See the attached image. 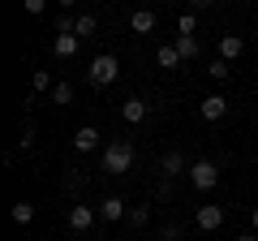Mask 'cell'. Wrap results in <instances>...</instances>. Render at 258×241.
I'll return each mask as SVG.
<instances>
[{
    "label": "cell",
    "mask_w": 258,
    "mask_h": 241,
    "mask_svg": "<svg viewBox=\"0 0 258 241\" xmlns=\"http://www.w3.org/2000/svg\"><path fill=\"white\" fill-rule=\"evenodd\" d=\"M13 224H30V220H35V203H26V198H22V203H13Z\"/></svg>",
    "instance_id": "16"
},
{
    "label": "cell",
    "mask_w": 258,
    "mask_h": 241,
    "mask_svg": "<svg viewBox=\"0 0 258 241\" xmlns=\"http://www.w3.org/2000/svg\"><path fill=\"white\" fill-rule=\"evenodd\" d=\"M95 147H99V130H95V125H82V130L74 134V151L86 155V151H95Z\"/></svg>",
    "instance_id": "12"
},
{
    "label": "cell",
    "mask_w": 258,
    "mask_h": 241,
    "mask_svg": "<svg viewBox=\"0 0 258 241\" xmlns=\"http://www.w3.org/2000/svg\"><path fill=\"white\" fill-rule=\"evenodd\" d=\"M125 220H129V228H142V224L151 220V207H129V215H125Z\"/></svg>",
    "instance_id": "18"
},
{
    "label": "cell",
    "mask_w": 258,
    "mask_h": 241,
    "mask_svg": "<svg viewBox=\"0 0 258 241\" xmlns=\"http://www.w3.org/2000/svg\"><path fill=\"white\" fill-rule=\"evenodd\" d=\"M147 116H151V103L147 99H125V103H120V120H125V125H142Z\"/></svg>",
    "instance_id": "5"
},
{
    "label": "cell",
    "mask_w": 258,
    "mask_h": 241,
    "mask_svg": "<svg viewBox=\"0 0 258 241\" xmlns=\"http://www.w3.org/2000/svg\"><path fill=\"white\" fill-rule=\"evenodd\" d=\"M95 215H99V207H91V203H74L69 207V228L74 232H86L95 224Z\"/></svg>",
    "instance_id": "4"
},
{
    "label": "cell",
    "mask_w": 258,
    "mask_h": 241,
    "mask_svg": "<svg viewBox=\"0 0 258 241\" xmlns=\"http://www.w3.org/2000/svg\"><path fill=\"white\" fill-rule=\"evenodd\" d=\"M155 61H159V65H164V69L181 65V52H176V43H164V47H159V52H155Z\"/></svg>",
    "instance_id": "14"
},
{
    "label": "cell",
    "mask_w": 258,
    "mask_h": 241,
    "mask_svg": "<svg viewBox=\"0 0 258 241\" xmlns=\"http://www.w3.org/2000/svg\"><path fill=\"white\" fill-rule=\"evenodd\" d=\"M129 164H134V142H129V138L108 142V151H103V172L125 176V172H129Z\"/></svg>",
    "instance_id": "1"
},
{
    "label": "cell",
    "mask_w": 258,
    "mask_h": 241,
    "mask_svg": "<svg viewBox=\"0 0 258 241\" xmlns=\"http://www.w3.org/2000/svg\"><path fill=\"white\" fill-rule=\"evenodd\" d=\"M176 52H181V61H194V56H198V39L194 35H176Z\"/></svg>",
    "instance_id": "15"
},
{
    "label": "cell",
    "mask_w": 258,
    "mask_h": 241,
    "mask_svg": "<svg viewBox=\"0 0 258 241\" xmlns=\"http://www.w3.org/2000/svg\"><path fill=\"white\" fill-rule=\"evenodd\" d=\"M207 74H211V78H215V82H224V78H228V74H232V65H228V61H220V56H215L211 65H207Z\"/></svg>",
    "instance_id": "19"
},
{
    "label": "cell",
    "mask_w": 258,
    "mask_h": 241,
    "mask_svg": "<svg viewBox=\"0 0 258 241\" xmlns=\"http://www.w3.org/2000/svg\"><path fill=\"white\" fill-rule=\"evenodd\" d=\"M18 147H26V151L35 147V130H30V125H22V138H18Z\"/></svg>",
    "instance_id": "23"
},
{
    "label": "cell",
    "mask_w": 258,
    "mask_h": 241,
    "mask_svg": "<svg viewBox=\"0 0 258 241\" xmlns=\"http://www.w3.org/2000/svg\"><path fill=\"white\" fill-rule=\"evenodd\" d=\"M159 172H164V181H172L176 172H185V155H181V151H164V159H159Z\"/></svg>",
    "instance_id": "10"
},
{
    "label": "cell",
    "mask_w": 258,
    "mask_h": 241,
    "mask_svg": "<svg viewBox=\"0 0 258 241\" xmlns=\"http://www.w3.org/2000/svg\"><path fill=\"white\" fill-rule=\"evenodd\" d=\"M74 26H78V18H69V13L56 18V35H74Z\"/></svg>",
    "instance_id": "21"
},
{
    "label": "cell",
    "mask_w": 258,
    "mask_h": 241,
    "mask_svg": "<svg viewBox=\"0 0 258 241\" xmlns=\"http://www.w3.org/2000/svg\"><path fill=\"white\" fill-rule=\"evenodd\" d=\"M125 198H116V194H108V198H103V203H99V220H108V224H116V220H125Z\"/></svg>",
    "instance_id": "9"
},
{
    "label": "cell",
    "mask_w": 258,
    "mask_h": 241,
    "mask_svg": "<svg viewBox=\"0 0 258 241\" xmlns=\"http://www.w3.org/2000/svg\"><path fill=\"white\" fill-rule=\"evenodd\" d=\"M241 52H245V39H241V35H224L220 39V61H228V65H232Z\"/></svg>",
    "instance_id": "11"
},
{
    "label": "cell",
    "mask_w": 258,
    "mask_h": 241,
    "mask_svg": "<svg viewBox=\"0 0 258 241\" xmlns=\"http://www.w3.org/2000/svg\"><path fill=\"white\" fill-rule=\"evenodd\" d=\"M30 86H35V91H52L56 82H52V78L43 74V69H35V78H30Z\"/></svg>",
    "instance_id": "22"
},
{
    "label": "cell",
    "mask_w": 258,
    "mask_h": 241,
    "mask_svg": "<svg viewBox=\"0 0 258 241\" xmlns=\"http://www.w3.org/2000/svg\"><path fill=\"white\" fill-rule=\"evenodd\" d=\"M74 35H78V39H91V35H95V13H78Z\"/></svg>",
    "instance_id": "17"
},
{
    "label": "cell",
    "mask_w": 258,
    "mask_h": 241,
    "mask_svg": "<svg viewBox=\"0 0 258 241\" xmlns=\"http://www.w3.org/2000/svg\"><path fill=\"white\" fill-rule=\"evenodd\" d=\"M78 43H82L78 35H56L52 39V52L60 56V61H69V56H78Z\"/></svg>",
    "instance_id": "13"
},
{
    "label": "cell",
    "mask_w": 258,
    "mask_h": 241,
    "mask_svg": "<svg viewBox=\"0 0 258 241\" xmlns=\"http://www.w3.org/2000/svg\"><path fill=\"white\" fill-rule=\"evenodd\" d=\"M52 103H74V86H69V82H56L52 86Z\"/></svg>",
    "instance_id": "20"
},
{
    "label": "cell",
    "mask_w": 258,
    "mask_h": 241,
    "mask_svg": "<svg viewBox=\"0 0 258 241\" xmlns=\"http://www.w3.org/2000/svg\"><path fill=\"white\" fill-rule=\"evenodd\" d=\"M189 181H194V190H215L220 186V168L211 159H198V164H189Z\"/></svg>",
    "instance_id": "3"
},
{
    "label": "cell",
    "mask_w": 258,
    "mask_h": 241,
    "mask_svg": "<svg viewBox=\"0 0 258 241\" xmlns=\"http://www.w3.org/2000/svg\"><path fill=\"white\" fill-rule=\"evenodd\" d=\"M249 232H258V207L249 211Z\"/></svg>",
    "instance_id": "26"
},
{
    "label": "cell",
    "mask_w": 258,
    "mask_h": 241,
    "mask_svg": "<svg viewBox=\"0 0 258 241\" xmlns=\"http://www.w3.org/2000/svg\"><path fill=\"white\" fill-rule=\"evenodd\" d=\"M43 9H47L43 0H26V13H30V18H39V13H43Z\"/></svg>",
    "instance_id": "25"
},
{
    "label": "cell",
    "mask_w": 258,
    "mask_h": 241,
    "mask_svg": "<svg viewBox=\"0 0 258 241\" xmlns=\"http://www.w3.org/2000/svg\"><path fill=\"white\" fill-rule=\"evenodd\" d=\"M220 224H224V207H215V203L198 207V228H203V232H215Z\"/></svg>",
    "instance_id": "7"
},
{
    "label": "cell",
    "mask_w": 258,
    "mask_h": 241,
    "mask_svg": "<svg viewBox=\"0 0 258 241\" xmlns=\"http://www.w3.org/2000/svg\"><path fill=\"white\" fill-rule=\"evenodd\" d=\"M155 9H134L129 13V30H134V35H151V30H155Z\"/></svg>",
    "instance_id": "8"
},
{
    "label": "cell",
    "mask_w": 258,
    "mask_h": 241,
    "mask_svg": "<svg viewBox=\"0 0 258 241\" xmlns=\"http://www.w3.org/2000/svg\"><path fill=\"white\" fill-rule=\"evenodd\" d=\"M116 74H120L116 56L103 52V56H95V61H91V69H86V82H91V86H112V82H116Z\"/></svg>",
    "instance_id": "2"
},
{
    "label": "cell",
    "mask_w": 258,
    "mask_h": 241,
    "mask_svg": "<svg viewBox=\"0 0 258 241\" xmlns=\"http://www.w3.org/2000/svg\"><path fill=\"white\" fill-rule=\"evenodd\" d=\"M198 112H203V120H224L228 116V99H224V95H207V99L198 103Z\"/></svg>",
    "instance_id": "6"
},
{
    "label": "cell",
    "mask_w": 258,
    "mask_h": 241,
    "mask_svg": "<svg viewBox=\"0 0 258 241\" xmlns=\"http://www.w3.org/2000/svg\"><path fill=\"white\" fill-rule=\"evenodd\" d=\"M237 241H258V232H241V237Z\"/></svg>",
    "instance_id": "27"
},
{
    "label": "cell",
    "mask_w": 258,
    "mask_h": 241,
    "mask_svg": "<svg viewBox=\"0 0 258 241\" xmlns=\"http://www.w3.org/2000/svg\"><path fill=\"white\" fill-rule=\"evenodd\" d=\"M176 30H181V35H194V13H185V18L176 22Z\"/></svg>",
    "instance_id": "24"
}]
</instances>
